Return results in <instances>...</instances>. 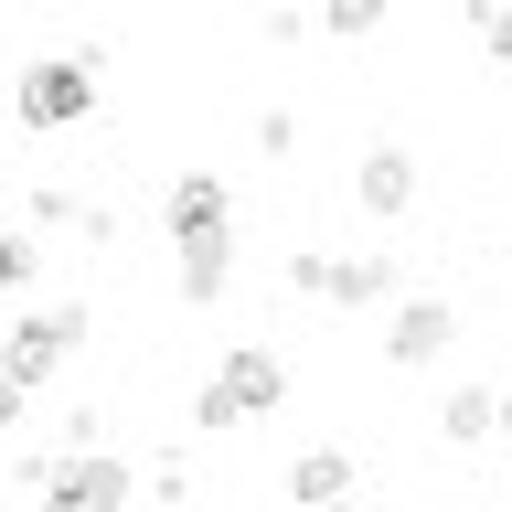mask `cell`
<instances>
[{"instance_id": "obj_25", "label": "cell", "mask_w": 512, "mask_h": 512, "mask_svg": "<svg viewBox=\"0 0 512 512\" xmlns=\"http://www.w3.org/2000/svg\"><path fill=\"white\" fill-rule=\"evenodd\" d=\"M502 438H512V395H502Z\"/></svg>"}, {"instance_id": "obj_16", "label": "cell", "mask_w": 512, "mask_h": 512, "mask_svg": "<svg viewBox=\"0 0 512 512\" xmlns=\"http://www.w3.org/2000/svg\"><path fill=\"white\" fill-rule=\"evenodd\" d=\"M75 448H107V406H64V427H54V459H75Z\"/></svg>"}, {"instance_id": "obj_4", "label": "cell", "mask_w": 512, "mask_h": 512, "mask_svg": "<svg viewBox=\"0 0 512 512\" xmlns=\"http://www.w3.org/2000/svg\"><path fill=\"white\" fill-rule=\"evenodd\" d=\"M214 384L235 395V416L256 427V416H278V406H288V352H278V342H224Z\"/></svg>"}, {"instance_id": "obj_22", "label": "cell", "mask_w": 512, "mask_h": 512, "mask_svg": "<svg viewBox=\"0 0 512 512\" xmlns=\"http://www.w3.org/2000/svg\"><path fill=\"white\" fill-rule=\"evenodd\" d=\"M32 512H75V502H64V491H32Z\"/></svg>"}, {"instance_id": "obj_24", "label": "cell", "mask_w": 512, "mask_h": 512, "mask_svg": "<svg viewBox=\"0 0 512 512\" xmlns=\"http://www.w3.org/2000/svg\"><path fill=\"white\" fill-rule=\"evenodd\" d=\"M0 224H11V182H0Z\"/></svg>"}, {"instance_id": "obj_2", "label": "cell", "mask_w": 512, "mask_h": 512, "mask_svg": "<svg viewBox=\"0 0 512 512\" xmlns=\"http://www.w3.org/2000/svg\"><path fill=\"white\" fill-rule=\"evenodd\" d=\"M11 107H22V128L64 139V128H86L96 107H107V86H96V64H86V54H43V64H22Z\"/></svg>"}, {"instance_id": "obj_14", "label": "cell", "mask_w": 512, "mask_h": 512, "mask_svg": "<svg viewBox=\"0 0 512 512\" xmlns=\"http://www.w3.org/2000/svg\"><path fill=\"white\" fill-rule=\"evenodd\" d=\"M22 224H32V235H54V224H75V192H64V182H32V192H22Z\"/></svg>"}, {"instance_id": "obj_3", "label": "cell", "mask_w": 512, "mask_h": 512, "mask_svg": "<svg viewBox=\"0 0 512 512\" xmlns=\"http://www.w3.org/2000/svg\"><path fill=\"white\" fill-rule=\"evenodd\" d=\"M448 342H459V310H448V299H384V363H395V374L448 363Z\"/></svg>"}, {"instance_id": "obj_23", "label": "cell", "mask_w": 512, "mask_h": 512, "mask_svg": "<svg viewBox=\"0 0 512 512\" xmlns=\"http://www.w3.org/2000/svg\"><path fill=\"white\" fill-rule=\"evenodd\" d=\"M320 512H374V502H363V491H342V502H320Z\"/></svg>"}, {"instance_id": "obj_9", "label": "cell", "mask_w": 512, "mask_h": 512, "mask_svg": "<svg viewBox=\"0 0 512 512\" xmlns=\"http://www.w3.org/2000/svg\"><path fill=\"white\" fill-rule=\"evenodd\" d=\"M342 491H363V470H352V448H299V459H288V502H299V512L342 502Z\"/></svg>"}, {"instance_id": "obj_10", "label": "cell", "mask_w": 512, "mask_h": 512, "mask_svg": "<svg viewBox=\"0 0 512 512\" xmlns=\"http://www.w3.org/2000/svg\"><path fill=\"white\" fill-rule=\"evenodd\" d=\"M320 299H342V310H384V299H395V256H331V267H320Z\"/></svg>"}, {"instance_id": "obj_21", "label": "cell", "mask_w": 512, "mask_h": 512, "mask_svg": "<svg viewBox=\"0 0 512 512\" xmlns=\"http://www.w3.org/2000/svg\"><path fill=\"white\" fill-rule=\"evenodd\" d=\"M0 427H32V395H22L11 374H0Z\"/></svg>"}, {"instance_id": "obj_26", "label": "cell", "mask_w": 512, "mask_h": 512, "mask_svg": "<svg viewBox=\"0 0 512 512\" xmlns=\"http://www.w3.org/2000/svg\"><path fill=\"white\" fill-rule=\"evenodd\" d=\"M0 512H11V480H0Z\"/></svg>"}, {"instance_id": "obj_20", "label": "cell", "mask_w": 512, "mask_h": 512, "mask_svg": "<svg viewBox=\"0 0 512 512\" xmlns=\"http://www.w3.org/2000/svg\"><path fill=\"white\" fill-rule=\"evenodd\" d=\"M320 267H331V256H320V246H299V256H278V278L299 288V299H320Z\"/></svg>"}, {"instance_id": "obj_7", "label": "cell", "mask_w": 512, "mask_h": 512, "mask_svg": "<svg viewBox=\"0 0 512 512\" xmlns=\"http://www.w3.org/2000/svg\"><path fill=\"white\" fill-rule=\"evenodd\" d=\"M160 224H171V246H182V235H235V192H224V171H171Z\"/></svg>"}, {"instance_id": "obj_12", "label": "cell", "mask_w": 512, "mask_h": 512, "mask_svg": "<svg viewBox=\"0 0 512 512\" xmlns=\"http://www.w3.org/2000/svg\"><path fill=\"white\" fill-rule=\"evenodd\" d=\"M384 11H395V0H320V11H310V32H331V43H374V32H384Z\"/></svg>"}, {"instance_id": "obj_18", "label": "cell", "mask_w": 512, "mask_h": 512, "mask_svg": "<svg viewBox=\"0 0 512 512\" xmlns=\"http://www.w3.org/2000/svg\"><path fill=\"white\" fill-rule=\"evenodd\" d=\"M256 150L288 160V150H299V118H288V107H256Z\"/></svg>"}, {"instance_id": "obj_15", "label": "cell", "mask_w": 512, "mask_h": 512, "mask_svg": "<svg viewBox=\"0 0 512 512\" xmlns=\"http://www.w3.org/2000/svg\"><path fill=\"white\" fill-rule=\"evenodd\" d=\"M470 43L491 64H512V11H502V0H470Z\"/></svg>"}, {"instance_id": "obj_27", "label": "cell", "mask_w": 512, "mask_h": 512, "mask_svg": "<svg viewBox=\"0 0 512 512\" xmlns=\"http://www.w3.org/2000/svg\"><path fill=\"white\" fill-rule=\"evenodd\" d=\"M502 11H512V0H502Z\"/></svg>"}, {"instance_id": "obj_6", "label": "cell", "mask_w": 512, "mask_h": 512, "mask_svg": "<svg viewBox=\"0 0 512 512\" xmlns=\"http://www.w3.org/2000/svg\"><path fill=\"white\" fill-rule=\"evenodd\" d=\"M352 203L384 214V224L416 203V150H406V139H363V160H352Z\"/></svg>"}, {"instance_id": "obj_8", "label": "cell", "mask_w": 512, "mask_h": 512, "mask_svg": "<svg viewBox=\"0 0 512 512\" xmlns=\"http://www.w3.org/2000/svg\"><path fill=\"white\" fill-rule=\"evenodd\" d=\"M171 256H182V267H171V288H182L192 310H214L224 288H235V235H182Z\"/></svg>"}, {"instance_id": "obj_5", "label": "cell", "mask_w": 512, "mask_h": 512, "mask_svg": "<svg viewBox=\"0 0 512 512\" xmlns=\"http://www.w3.org/2000/svg\"><path fill=\"white\" fill-rule=\"evenodd\" d=\"M54 491L75 512H128L139 502V470H128L118 448H75V459H54Z\"/></svg>"}, {"instance_id": "obj_19", "label": "cell", "mask_w": 512, "mask_h": 512, "mask_svg": "<svg viewBox=\"0 0 512 512\" xmlns=\"http://www.w3.org/2000/svg\"><path fill=\"white\" fill-rule=\"evenodd\" d=\"M139 491H150V502H182V491H192V470H182V448H171V459H150V480H139Z\"/></svg>"}, {"instance_id": "obj_1", "label": "cell", "mask_w": 512, "mask_h": 512, "mask_svg": "<svg viewBox=\"0 0 512 512\" xmlns=\"http://www.w3.org/2000/svg\"><path fill=\"white\" fill-rule=\"evenodd\" d=\"M86 331H96V320L75 310V299H54V310H11V331H0V374L22 384V395H43V384L86 352Z\"/></svg>"}, {"instance_id": "obj_11", "label": "cell", "mask_w": 512, "mask_h": 512, "mask_svg": "<svg viewBox=\"0 0 512 512\" xmlns=\"http://www.w3.org/2000/svg\"><path fill=\"white\" fill-rule=\"evenodd\" d=\"M438 438H448V448H491V438H502V395H491V384H448Z\"/></svg>"}, {"instance_id": "obj_17", "label": "cell", "mask_w": 512, "mask_h": 512, "mask_svg": "<svg viewBox=\"0 0 512 512\" xmlns=\"http://www.w3.org/2000/svg\"><path fill=\"white\" fill-rule=\"evenodd\" d=\"M192 427H203V438H224V427H246V416H235V395H224L214 374L192 384Z\"/></svg>"}, {"instance_id": "obj_13", "label": "cell", "mask_w": 512, "mask_h": 512, "mask_svg": "<svg viewBox=\"0 0 512 512\" xmlns=\"http://www.w3.org/2000/svg\"><path fill=\"white\" fill-rule=\"evenodd\" d=\"M32 278H43V235L32 224H0V299H22Z\"/></svg>"}]
</instances>
